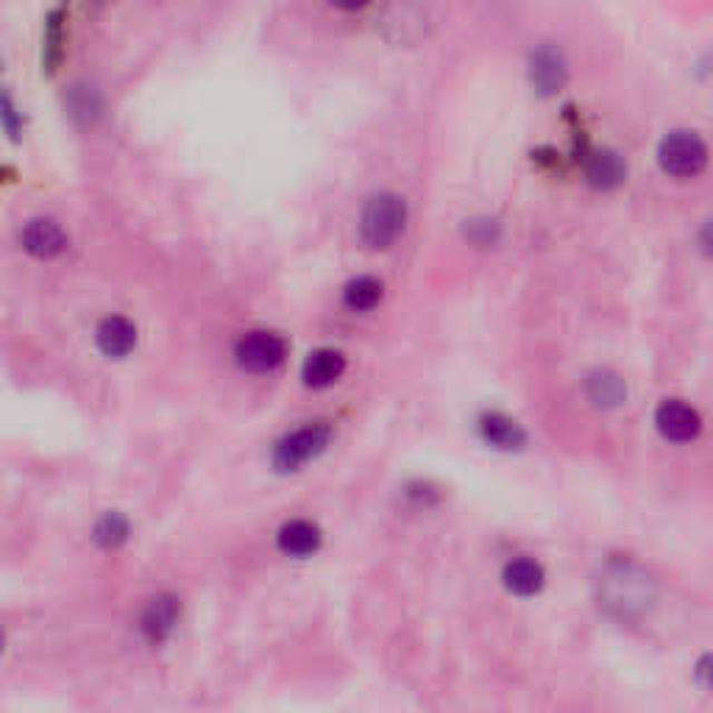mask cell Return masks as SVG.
<instances>
[{"instance_id": "obj_1", "label": "cell", "mask_w": 713, "mask_h": 713, "mask_svg": "<svg viewBox=\"0 0 713 713\" xmlns=\"http://www.w3.org/2000/svg\"><path fill=\"white\" fill-rule=\"evenodd\" d=\"M655 602V583L633 563H611L599 577V605L616 618H638Z\"/></svg>"}, {"instance_id": "obj_2", "label": "cell", "mask_w": 713, "mask_h": 713, "mask_svg": "<svg viewBox=\"0 0 713 713\" xmlns=\"http://www.w3.org/2000/svg\"><path fill=\"white\" fill-rule=\"evenodd\" d=\"M407 204L395 193H377L365 201L360 215V237L368 248L384 251L404 234Z\"/></svg>"}, {"instance_id": "obj_3", "label": "cell", "mask_w": 713, "mask_h": 713, "mask_svg": "<svg viewBox=\"0 0 713 713\" xmlns=\"http://www.w3.org/2000/svg\"><path fill=\"white\" fill-rule=\"evenodd\" d=\"M657 165L672 178H696L707 167L705 139L688 128L668 131L657 145Z\"/></svg>"}, {"instance_id": "obj_4", "label": "cell", "mask_w": 713, "mask_h": 713, "mask_svg": "<svg viewBox=\"0 0 713 713\" xmlns=\"http://www.w3.org/2000/svg\"><path fill=\"white\" fill-rule=\"evenodd\" d=\"M329 438H332V429L326 423H315V427H304L299 432L287 434L282 443L273 451V466L279 471H295L299 466H304L306 460L321 455L326 449Z\"/></svg>"}, {"instance_id": "obj_5", "label": "cell", "mask_w": 713, "mask_h": 713, "mask_svg": "<svg viewBox=\"0 0 713 713\" xmlns=\"http://www.w3.org/2000/svg\"><path fill=\"white\" fill-rule=\"evenodd\" d=\"M529 81H533L535 92L549 98L557 95L568 81V61L557 45L546 42L538 45L529 56Z\"/></svg>"}, {"instance_id": "obj_6", "label": "cell", "mask_w": 713, "mask_h": 713, "mask_svg": "<svg viewBox=\"0 0 713 713\" xmlns=\"http://www.w3.org/2000/svg\"><path fill=\"white\" fill-rule=\"evenodd\" d=\"M284 354H287V343L273 332L245 334L237 343V349H234V356H237L240 365L254 373H265L282 365Z\"/></svg>"}, {"instance_id": "obj_7", "label": "cell", "mask_w": 713, "mask_h": 713, "mask_svg": "<svg viewBox=\"0 0 713 713\" xmlns=\"http://www.w3.org/2000/svg\"><path fill=\"white\" fill-rule=\"evenodd\" d=\"M655 423L657 432L666 440H674V443H688V440H694L702 432L700 412L680 399L663 401L655 412Z\"/></svg>"}, {"instance_id": "obj_8", "label": "cell", "mask_w": 713, "mask_h": 713, "mask_svg": "<svg viewBox=\"0 0 713 713\" xmlns=\"http://www.w3.org/2000/svg\"><path fill=\"white\" fill-rule=\"evenodd\" d=\"M423 11L418 6H412L410 0H393L388 9L382 11V26L384 37L390 42H416V39L423 37Z\"/></svg>"}, {"instance_id": "obj_9", "label": "cell", "mask_w": 713, "mask_h": 713, "mask_svg": "<svg viewBox=\"0 0 713 713\" xmlns=\"http://www.w3.org/2000/svg\"><path fill=\"white\" fill-rule=\"evenodd\" d=\"M22 248L28 251L37 260H53L61 251L67 248V234L65 228L56 221H48V217H37V221L26 223L20 234Z\"/></svg>"}, {"instance_id": "obj_10", "label": "cell", "mask_w": 713, "mask_h": 713, "mask_svg": "<svg viewBox=\"0 0 713 713\" xmlns=\"http://www.w3.org/2000/svg\"><path fill=\"white\" fill-rule=\"evenodd\" d=\"M585 178H588L590 187L605 189V193L607 189H616L627 178V162L616 150L602 148L596 154H590L588 165H585Z\"/></svg>"}, {"instance_id": "obj_11", "label": "cell", "mask_w": 713, "mask_h": 713, "mask_svg": "<svg viewBox=\"0 0 713 713\" xmlns=\"http://www.w3.org/2000/svg\"><path fill=\"white\" fill-rule=\"evenodd\" d=\"M95 340H98L100 351L109 356H126L128 351L137 345V326H134L128 318H106L100 321L98 332H95Z\"/></svg>"}, {"instance_id": "obj_12", "label": "cell", "mask_w": 713, "mask_h": 713, "mask_svg": "<svg viewBox=\"0 0 713 713\" xmlns=\"http://www.w3.org/2000/svg\"><path fill=\"white\" fill-rule=\"evenodd\" d=\"M345 371V360L340 351L334 349H318L312 351L310 360L304 362V382L310 388H329L332 382H338Z\"/></svg>"}, {"instance_id": "obj_13", "label": "cell", "mask_w": 713, "mask_h": 713, "mask_svg": "<svg viewBox=\"0 0 713 713\" xmlns=\"http://www.w3.org/2000/svg\"><path fill=\"white\" fill-rule=\"evenodd\" d=\"M479 432H482V438L488 440L490 446L505 451L521 449L524 440H527L524 429L518 427L512 418L501 416V412H488V416L479 418Z\"/></svg>"}, {"instance_id": "obj_14", "label": "cell", "mask_w": 713, "mask_h": 713, "mask_svg": "<svg viewBox=\"0 0 713 713\" xmlns=\"http://www.w3.org/2000/svg\"><path fill=\"white\" fill-rule=\"evenodd\" d=\"M501 579H505L507 590H512L516 596H535L544 588L546 574L540 563L529 560V557H518V560L507 563Z\"/></svg>"}, {"instance_id": "obj_15", "label": "cell", "mask_w": 713, "mask_h": 713, "mask_svg": "<svg viewBox=\"0 0 713 713\" xmlns=\"http://www.w3.org/2000/svg\"><path fill=\"white\" fill-rule=\"evenodd\" d=\"M321 546V529L310 521H290L279 529V549L290 557H306Z\"/></svg>"}, {"instance_id": "obj_16", "label": "cell", "mask_w": 713, "mask_h": 713, "mask_svg": "<svg viewBox=\"0 0 713 713\" xmlns=\"http://www.w3.org/2000/svg\"><path fill=\"white\" fill-rule=\"evenodd\" d=\"M585 393L596 407H618L627 399L624 379L613 371H594L585 382Z\"/></svg>"}, {"instance_id": "obj_17", "label": "cell", "mask_w": 713, "mask_h": 713, "mask_svg": "<svg viewBox=\"0 0 713 713\" xmlns=\"http://www.w3.org/2000/svg\"><path fill=\"white\" fill-rule=\"evenodd\" d=\"M65 56V9H50L45 17V37H42V65L48 72H56Z\"/></svg>"}, {"instance_id": "obj_18", "label": "cell", "mask_w": 713, "mask_h": 713, "mask_svg": "<svg viewBox=\"0 0 713 713\" xmlns=\"http://www.w3.org/2000/svg\"><path fill=\"white\" fill-rule=\"evenodd\" d=\"M176 618H178L176 602L167 599V596H159V599L150 602V605L145 607V613H143L145 635L154 641H162L173 629Z\"/></svg>"}, {"instance_id": "obj_19", "label": "cell", "mask_w": 713, "mask_h": 713, "mask_svg": "<svg viewBox=\"0 0 713 713\" xmlns=\"http://www.w3.org/2000/svg\"><path fill=\"white\" fill-rule=\"evenodd\" d=\"M343 301L349 310L354 312H368L382 301V282L373 276H356L345 284Z\"/></svg>"}, {"instance_id": "obj_20", "label": "cell", "mask_w": 713, "mask_h": 713, "mask_svg": "<svg viewBox=\"0 0 713 713\" xmlns=\"http://www.w3.org/2000/svg\"><path fill=\"white\" fill-rule=\"evenodd\" d=\"M128 535V524L126 518L117 516V512H109V516H104L98 521V527H95V540H98L100 546H117L123 544Z\"/></svg>"}, {"instance_id": "obj_21", "label": "cell", "mask_w": 713, "mask_h": 713, "mask_svg": "<svg viewBox=\"0 0 713 713\" xmlns=\"http://www.w3.org/2000/svg\"><path fill=\"white\" fill-rule=\"evenodd\" d=\"M466 234L471 243L490 245V243H496V237H499V223L490 221V217H477V221L468 223Z\"/></svg>"}, {"instance_id": "obj_22", "label": "cell", "mask_w": 713, "mask_h": 713, "mask_svg": "<svg viewBox=\"0 0 713 713\" xmlns=\"http://www.w3.org/2000/svg\"><path fill=\"white\" fill-rule=\"evenodd\" d=\"M696 243H700L702 254H705L707 260H713V217L702 223L700 234H696Z\"/></svg>"}, {"instance_id": "obj_23", "label": "cell", "mask_w": 713, "mask_h": 713, "mask_svg": "<svg viewBox=\"0 0 713 713\" xmlns=\"http://www.w3.org/2000/svg\"><path fill=\"white\" fill-rule=\"evenodd\" d=\"M3 126H6V131L11 134V139H17L20 126H17V111H14V104H11L9 95H3Z\"/></svg>"}, {"instance_id": "obj_24", "label": "cell", "mask_w": 713, "mask_h": 713, "mask_svg": "<svg viewBox=\"0 0 713 713\" xmlns=\"http://www.w3.org/2000/svg\"><path fill=\"white\" fill-rule=\"evenodd\" d=\"M696 680H700V685L713 691V655H705L696 663Z\"/></svg>"}, {"instance_id": "obj_25", "label": "cell", "mask_w": 713, "mask_h": 713, "mask_svg": "<svg viewBox=\"0 0 713 713\" xmlns=\"http://www.w3.org/2000/svg\"><path fill=\"white\" fill-rule=\"evenodd\" d=\"M326 3L334 6V9H340V11H360V9H365L371 0H326Z\"/></svg>"}]
</instances>
